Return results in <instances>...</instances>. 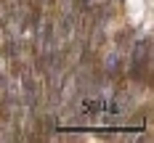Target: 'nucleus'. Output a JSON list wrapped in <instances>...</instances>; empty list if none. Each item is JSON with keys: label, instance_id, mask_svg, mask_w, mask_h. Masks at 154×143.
I'll list each match as a JSON object with an SVG mask.
<instances>
[{"label": "nucleus", "instance_id": "f257e3e1", "mask_svg": "<svg viewBox=\"0 0 154 143\" xmlns=\"http://www.w3.org/2000/svg\"><path fill=\"white\" fill-rule=\"evenodd\" d=\"M122 72V58H120V50H109L106 61H104V77L112 82V77H117Z\"/></svg>", "mask_w": 154, "mask_h": 143}]
</instances>
